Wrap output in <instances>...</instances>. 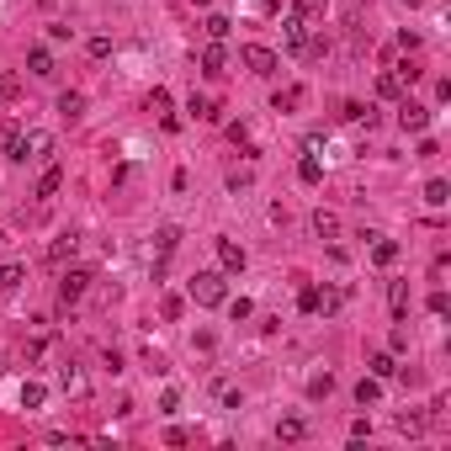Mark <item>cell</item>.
<instances>
[{
  "label": "cell",
  "instance_id": "6da1fadb",
  "mask_svg": "<svg viewBox=\"0 0 451 451\" xmlns=\"http://www.w3.org/2000/svg\"><path fill=\"white\" fill-rule=\"evenodd\" d=\"M186 292H191V303H202V308H223V297H228L223 271H197L186 282Z\"/></svg>",
  "mask_w": 451,
  "mask_h": 451
},
{
  "label": "cell",
  "instance_id": "7a4b0ae2",
  "mask_svg": "<svg viewBox=\"0 0 451 451\" xmlns=\"http://www.w3.org/2000/svg\"><path fill=\"white\" fill-rule=\"evenodd\" d=\"M239 64H244L249 74H261V80H271V74L282 70V59H276L271 48H261V43H244V48H239Z\"/></svg>",
  "mask_w": 451,
  "mask_h": 451
},
{
  "label": "cell",
  "instance_id": "3957f363",
  "mask_svg": "<svg viewBox=\"0 0 451 451\" xmlns=\"http://www.w3.org/2000/svg\"><path fill=\"white\" fill-rule=\"evenodd\" d=\"M91 282H96V276L85 271V266H70V271L59 276V297H64V303H80V297H85V287H91Z\"/></svg>",
  "mask_w": 451,
  "mask_h": 451
},
{
  "label": "cell",
  "instance_id": "277c9868",
  "mask_svg": "<svg viewBox=\"0 0 451 451\" xmlns=\"http://www.w3.org/2000/svg\"><path fill=\"white\" fill-rule=\"evenodd\" d=\"M282 32H287V48H292V53H303V48H308V16H287L282 22Z\"/></svg>",
  "mask_w": 451,
  "mask_h": 451
},
{
  "label": "cell",
  "instance_id": "5b68a950",
  "mask_svg": "<svg viewBox=\"0 0 451 451\" xmlns=\"http://www.w3.org/2000/svg\"><path fill=\"white\" fill-rule=\"evenodd\" d=\"M213 249H218V266H223V271H244V249L234 244V239H213Z\"/></svg>",
  "mask_w": 451,
  "mask_h": 451
},
{
  "label": "cell",
  "instance_id": "8992f818",
  "mask_svg": "<svg viewBox=\"0 0 451 451\" xmlns=\"http://www.w3.org/2000/svg\"><path fill=\"white\" fill-rule=\"evenodd\" d=\"M398 122H404V133H425V128H430V107L404 101V107H398Z\"/></svg>",
  "mask_w": 451,
  "mask_h": 451
},
{
  "label": "cell",
  "instance_id": "52a82bcc",
  "mask_svg": "<svg viewBox=\"0 0 451 451\" xmlns=\"http://www.w3.org/2000/svg\"><path fill=\"white\" fill-rule=\"evenodd\" d=\"M6 159H16V165H27V133L16 128V122H6Z\"/></svg>",
  "mask_w": 451,
  "mask_h": 451
},
{
  "label": "cell",
  "instance_id": "ba28073f",
  "mask_svg": "<svg viewBox=\"0 0 451 451\" xmlns=\"http://www.w3.org/2000/svg\"><path fill=\"white\" fill-rule=\"evenodd\" d=\"M297 308H303V313H319V308L329 313V308H334V297H324L319 287H303V292H297Z\"/></svg>",
  "mask_w": 451,
  "mask_h": 451
},
{
  "label": "cell",
  "instance_id": "9c48e42d",
  "mask_svg": "<svg viewBox=\"0 0 451 451\" xmlns=\"http://www.w3.org/2000/svg\"><path fill=\"white\" fill-rule=\"evenodd\" d=\"M59 117H64V122H80V117H85V96H80V91H64V96H59Z\"/></svg>",
  "mask_w": 451,
  "mask_h": 451
},
{
  "label": "cell",
  "instance_id": "30bf717a",
  "mask_svg": "<svg viewBox=\"0 0 451 451\" xmlns=\"http://www.w3.org/2000/svg\"><path fill=\"white\" fill-rule=\"evenodd\" d=\"M59 186H64V170L59 165H48L43 176H37V197H59Z\"/></svg>",
  "mask_w": 451,
  "mask_h": 451
},
{
  "label": "cell",
  "instance_id": "8fae6325",
  "mask_svg": "<svg viewBox=\"0 0 451 451\" xmlns=\"http://www.w3.org/2000/svg\"><path fill=\"white\" fill-rule=\"evenodd\" d=\"M27 70H32L37 80H48V74H53V53H48V48H32V53H27Z\"/></svg>",
  "mask_w": 451,
  "mask_h": 451
},
{
  "label": "cell",
  "instance_id": "7c38bea8",
  "mask_svg": "<svg viewBox=\"0 0 451 451\" xmlns=\"http://www.w3.org/2000/svg\"><path fill=\"white\" fill-rule=\"evenodd\" d=\"M297 181H303V186H319V181H324V165H319L313 155H303V159H297Z\"/></svg>",
  "mask_w": 451,
  "mask_h": 451
},
{
  "label": "cell",
  "instance_id": "4fadbf2b",
  "mask_svg": "<svg viewBox=\"0 0 451 451\" xmlns=\"http://www.w3.org/2000/svg\"><path fill=\"white\" fill-rule=\"evenodd\" d=\"M48 149H53V138H48L43 128H27V159H43Z\"/></svg>",
  "mask_w": 451,
  "mask_h": 451
},
{
  "label": "cell",
  "instance_id": "5bb4252c",
  "mask_svg": "<svg viewBox=\"0 0 451 451\" xmlns=\"http://www.w3.org/2000/svg\"><path fill=\"white\" fill-rule=\"evenodd\" d=\"M223 64H228L223 43H207V48H202V70H207V74H223Z\"/></svg>",
  "mask_w": 451,
  "mask_h": 451
},
{
  "label": "cell",
  "instance_id": "9a60e30c",
  "mask_svg": "<svg viewBox=\"0 0 451 451\" xmlns=\"http://www.w3.org/2000/svg\"><path fill=\"white\" fill-rule=\"evenodd\" d=\"M70 255H74V234H59L53 244H48V261H53V266H64Z\"/></svg>",
  "mask_w": 451,
  "mask_h": 451
},
{
  "label": "cell",
  "instance_id": "2e32d148",
  "mask_svg": "<svg viewBox=\"0 0 451 451\" xmlns=\"http://www.w3.org/2000/svg\"><path fill=\"white\" fill-rule=\"evenodd\" d=\"M377 96H382V101H398V96H404V80H398V74H377Z\"/></svg>",
  "mask_w": 451,
  "mask_h": 451
},
{
  "label": "cell",
  "instance_id": "e0dca14e",
  "mask_svg": "<svg viewBox=\"0 0 451 451\" xmlns=\"http://www.w3.org/2000/svg\"><path fill=\"white\" fill-rule=\"evenodd\" d=\"M377 398H382V382H377V377H361V382H356V404L367 409V404H377Z\"/></svg>",
  "mask_w": 451,
  "mask_h": 451
},
{
  "label": "cell",
  "instance_id": "ac0fdd59",
  "mask_svg": "<svg viewBox=\"0 0 451 451\" xmlns=\"http://www.w3.org/2000/svg\"><path fill=\"white\" fill-rule=\"evenodd\" d=\"M313 234H319V239H334V234H340V218L319 207V213H313Z\"/></svg>",
  "mask_w": 451,
  "mask_h": 451
},
{
  "label": "cell",
  "instance_id": "d6986e66",
  "mask_svg": "<svg viewBox=\"0 0 451 451\" xmlns=\"http://www.w3.org/2000/svg\"><path fill=\"white\" fill-rule=\"evenodd\" d=\"M186 112H191L197 122H213V117H218V107L207 101V96H191V101H186Z\"/></svg>",
  "mask_w": 451,
  "mask_h": 451
},
{
  "label": "cell",
  "instance_id": "ffe728a7",
  "mask_svg": "<svg viewBox=\"0 0 451 451\" xmlns=\"http://www.w3.org/2000/svg\"><path fill=\"white\" fill-rule=\"evenodd\" d=\"M425 202L430 207H446L451 202V186H446V181H425Z\"/></svg>",
  "mask_w": 451,
  "mask_h": 451
},
{
  "label": "cell",
  "instance_id": "44dd1931",
  "mask_svg": "<svg viewBox=\"0 0 451 451\" xmlns=\"http://www.w3.org/2000/svg\"><path fill=\"white\" fill-rule=\"evenodd\" d=\"M43 398H48L43 382H22V409H43Z\"/></svg>",
  "mask_w": 451,
  "mask_h": 451
},
{
  "label": "cell",
  "instance_id": "7402d4cb",
  "mask_svg": "<svg viewBox=\"0 0 451 451\" xmlns=\"http://www.w3.org/2000/svg\"><path fill=\"white\" fill-rule=\"evenodd\" d=\"M303 430H308L303 419H297V414H287L282 425H276V440H303Z\"/></svg>",
  "mask_w": 451,
  "mask_h": 451
},
{
  "label": "cell",
  "instance_id": "603a6c76",
  "mask_svg": "<svg viewBox=\"0 0 451 451\" xmlns=\"http://www.w3.org/2000/svg\"><path fill=\"white\" fill-rule=\"evenodd\" d=\"M22 282H27V266H0V287H6V292H16Z\"/></svg>",
  "mask_w": 451,
  "mask_h": 451
},
{
  "label": "cell",
  "instance_id": "cb8c5ba5",
  "mask_svg": "<svg viewBox=\"0 0 451 451\" xmlns=\"http://www.w3.org/2000/svg\"><path fill=\"white\" fill-rule=\"evenodd\" d=\"M372 261H377V266H393V261H398V244H393V239H377V244H372Z\"/></svg>",
  "mask_w": 451,
  "mask_h": 451
},
{
  "label": "cell",
  "instance_id": "d4e9b609",
  "mask_svg": "<svg viewBox=\"0 0 451 451\" xmlns=\"http://www.w3.org/2000/svg\"><path fill=\"white\" fill-rule=\"evenodd\" d=\"M367 367H372V377H393V372H398V361H393L388 351H377V356H372Z\"/></svg>",
  "mask_w": 451,
  "mask_h": 451
},
{
  "label": "cell",
  "instance_id": "484cf974",
  "mask_svg": "<svg viewBox=\"0 0 451 451\" xmlns=\"http://www.w3.org/2000/svg\"><path fill=\"white\" fill-rule=\"evenodd\" d=\"M202 27H207V37H213V43H223V37L234 32V22H228V16H207Z\"/></svg>",
  "mask_w": 451,
  "mask_h": 451
},
{
  "label": "cell",
  "instance_id": "4316f807",
  "mask_svg": "<svg viewBox=\"0 0 451 451\" xmlns=\"http://www.w3.org/2000/svg\"><path fill=\"white\" fill-rule=\"evenodd\" d=\"M329 393H334V377H329V372L308 377V398H329Z\"/></svg>",
  "mask_w": 451,
  "mask_h": 451
},
{
  "label": "cell",
  "instance_id": "83f0119b",
  "mask_svg": "<svg viewBox=\"0 0 451 451\" xmlns=\"http://www.w3.org/2000/svg\"><path fill=\"white\" fill-rule=\"evenodd\" d=\"M292 107H303V85H287V91L276 96V112H292Z\"/></svg>",
  "mask_w": 451,
  "mask_h": 451
},
{
  "label": "cell",
  "instance_id": "f1b7e54d",
  "mask_svg": "<svg viewBox=\"0 0 451 451\" xmlns=\"http://www.w3.org/2000/svg\"><path fill=\"white\" fill-rule=\"evenodd\" d=\"M223 308H228V319H249V313H255V303H249V297H234V303H228V297H223Z\"/></svg>",
  "mask_w": 451,
  "mask_h": 451
},
{
  "label": "cell",
  "instance_id": "f546056e",
  "mask_svg": "<svg viewBox=\"0 0 451 451\" xmlns=\"http://www.w3.org/2000/svg\"><path fill=\"white\" fill-rule=\"evenodd\" d=\"M388 303H393V313H398V319H404V303H409V287H404V282H393V287H388Z\"/></svg>",
  "mask_w": 451,
  "mask_h": 451
},
{
  "label": "cell",
  "instance_id": "4dcf8cb0",
  "mask_svg": "<svg viewBox=\"0 0 451 451\" xmlns=\"http://www.w3.org/2000/svg\"><path fill=\"white\" fill-rule=\"evenodd\" d=\"M345 117H351V122H367V128H372V122H377V112L361 107V101H351V107H345Z\"/></svg>",
  "mask_w": 451,
  "mask_h": 451
},
{
  "label": "cell",
  "instance_id": "1f68e13d",
  "mask_svg": "<svg viewBox=\"0 0 451 451\" xmlns=\"http://www.w3.org/2000/svg\"><path fill=\"white\" fill-rule=\"evenodd\" d=\"M176 239H181V228H159V234H155V244H159V255H170V249H176Z\"/></svg>",
  "mask_w": 451,
  "mask_h": 451
},
{
  "label": "cell",
  "instance_id": "d6a6232c",
  "mask_svg": "<svg viewBox=\"0 0 451 451\" xmlns=\"http://www.w3.org/2000/svg\"><path fill=\"white\" fill-rule=\"evenodd\" d=\"M149 112L165 117V112H170V91H159V85H155V91H149Z\"/></svg>",
  "mask_w": 451,
  "mask_h": 451
},
{
  "label": "cell",
  "instance_id": "836d02e7",
  "mask_svg": "<svg viewBox=\"0 0 451 451\" xmlns=\"http://www.w3.org/2000/svg\"><path fill=\"white\" fill-rule=\"evenodd\" d=\"M398 430H404V436H419V430H425V419H419V414H398Z\"/></svg>",
  "mask_w": 451,
  "mask_h": 451
},
{
  "label": "cell",
  "instance_id": "e575fe53",
  "mask_svg": "<svg viewBox=\"0 0 451 451\" xmlns=\"http://www.w3.org/2000/svg\"><path fill=\"white\" fill-rule=\"evenodd\" d=\"M112 53V37H91V59H107Z\"/></svg>",
  "mask_w": 451,
  "mask_h": 451
},
{
  "label": "cell",
  "instance_id": "d590c367",
  "mask_svg": "<svg viewBox=\"0 0 451 451\" xmlns=\"http://www.w3.org/2000/svg\"><path fill=\"white\" fill-rule=\"evenodd\" d=\"M11 96H16V80H11V74H0V101H11Z\"/></svg>",
  "mask_w": 451,
  "mask_h": 451
},
{
  "label": "cell",
  "instance_id": "8d00e7d4",
  "mask_svg": "<svg viewBox=\"0 0 451 451\" xmlns=\"http://www.w3.org/2000/svg\"><path fill=\"white\" fill-rule=\"evenodd\" d=\"M404 6H419V0H404Z\"/></svg>",
  "mask_w": 451,
  "mask_h": 451
}]
</instances>
